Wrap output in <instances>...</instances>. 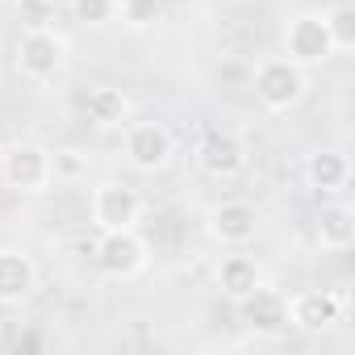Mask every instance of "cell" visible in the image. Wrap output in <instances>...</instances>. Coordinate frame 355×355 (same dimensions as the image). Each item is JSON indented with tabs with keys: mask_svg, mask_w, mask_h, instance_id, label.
Wrapping results in <instances>:
<instances>
[{
	"mask_svg": "<svg viewBox=\"0 0 355 355\" xmlns=\"http://www.w3.org/2000/svg\"><path fill=\"white\" fill-rule=\"evenodd\" d=\"M259 284V268L251 255H226L222 268H218V288L230 297V301H243L251 288Z\"/></svg>",
	"mask_w": 355,
	"mask_h": 355,
	"instance_id": "16",
	"label": "cell"
},
{
	"mask_svg": "<svg viewBox=\"0 0 355 355\" xmlns=\"http://www.w3.org/2000/svg\"><path fill=\"white\" fill-rule=\"evenodd\" d=\"M117 13H121L125 26L146 30V26L163 21V0H117Z\"/></svg>",
	"mask_w": 355,
	"mask_h": 355,
	"instance_id": "18",
	"label": "cell"
},
{
	"mask_svg": "<svg viewBox=\"0 0 355 355\" xmlns=\"http://www.w3.org/2000/svg\"><path fill=\"white\" fill-rule=\"evenodd\" d=\"M343 309H347V297H343V293L305 288V293L288 297V326H297V330H305V334H322V330H330L334 322H343Z\"/></svg>",
	"mask_w": 355,
	"mask_h": 355,
	"instance_id": "7",
	"label": "cell"
},
{
	"mask_svg": "<svg viewBox=\"0 0 355 355\" xmlns=\"http://www.w3.org/2000/svg\"><path fill=\"white\" fill-rule=\"evenodd\" d=\"M351 180V159L343 150H313L305 159V184L318 193H343Z\"/></svg>",
	"mask_w": 355,
	"mask_h": 355,
	"instance_id": "13",
	"label": "cell"
},
{
	"mask_svg": "<svg viewBox=\"0 0 355 355\" xmlns=\"http://www.w3.org/2000/svg\"><path fill=\"white\" fill-rule=\"evenodd\" d=\"M205 226H209L214 243H222V247H247L259 234V214L247 201H222V205L209 209Z\"/></svg>",
	"mask_w": 355,
	"mask_h": 355,
	"instance_id": "10",
	"label": "cell"
},
{
	"mask_svg": "<svg viewBox=\"0 0 355 355\" xmlns=\"http://www.w3.org/2000/svg\"><path fill=\"white\" fill-rule=\"evenodd\" d=\"M67 67V42L51 26H26L17 38V71L30 84H51Z\"/></svg>",
	"mask_w": 355,
	"mask_h": 355,
	"instance_id": "2",
	"label": "cell"
},
{
	"mask_svg": "<svg viewBox=\"0 0 355 355\" xmlns=\"http://www.w3.org/2000/svg\"><path fill=\"white\" fill-rule=\"evenodd\" d=\"M175 155V138L163 121H134L125 130V163L142 175H155L171 163Z\"/></svg>",
	"mask_w": 355,
	"mask_h": 355,
	"instance_id": "5",
	"label": "cell"
},
{
	"mask_svg": "<svg viewBox=\"0 0 355 355\" xmlns=\"http://www.w3.org/2000/svg\"><path fill=\"white\" fill-rule=\"evenodd\" d=\"M322 21H326V34H330V42H334V55L355 46V9H351V5H330V9L322 13Z\"/></svg>",
	"mask_w": 355,
	"mask_h": 355,
	"instance_id": "17",
	"label": "cell"
},
{
	"mask_svg": "<svg viewBox=\"0 0 355 355\" xmlns=\"http://www.w3.org/2000/svg\"><path fill=\"white\" fill-rule=\"evenodd\" d=\"M84 117H88L96 130H117V125H125V117H130V96H125L121 88H113V84H96V88L84 96Z\"/></svg>",
	"mask_w": 355,
	"mask_h": 355,
	"instance_id": "14",
	"label": "cell"
},
{
	"mask_svg": "<svg viewBox=\"0 0 355 355\" xmlns=\"http://www.w3.org/2000/svg\"><path fill=\"white\" fill-rule=\"evenodd\" d=\"M0 180H5L13 193L38 197L51 189L55 167H51V150L42 142H13L0 150Z\"/></svg>",
	"mask_w": 355,
	"mask_h": 355,
	"instance_id": "1",
	"label": "cell"
},
{
	"mask_svg": "<svg viewBox=\"0 0 355 355\" xmlns=\"http://www.w3.org/2000/svg\"><path fill=\"white\" fill-rule=\"evenodd\" d=\"M239 309H243V322H247L255 334H280V330L288 326V297H284L280 288H268L263 280L239 301Z\"/></svg>",
	"mask_w": 355,
	"mask_h": 355,
	"instance_id": "11",
	"label": "cell"
},
{
	"mask_svg": "<svg viewBox=\"0 0 355 355\" xmlns=\"http://www.w3.org/2000/svg\"><path fill=\"white\" fill-rule=\"evenodd\" d=\"M92 259L105 276L113 280H134L146 268V239L130 226V230H105L101 243L92 247Z\"/></svg>",
	"mask_w": 355,
	"mask_h": 355,
	"instance_id": "4",
	"label": "cell"
},
{
	"mask_svg": "<svg viewBox=\"0 0 355 355\" xmlns=\"http://www.w3.org/2000/svg\"><path fill=\"white\" fill-rule=\"evenodd\" d=\"M255 96L268 113H288L305 96V67L293 59H263L255 71Z\"/></svg>",
	"mask_w": 355,
	"mask_h": 355,
	"instance_id": "3",
	"label": "cell"
},
{
	"mask_svg": "<svg viewBox=\"0 0 355 355\" xmlns=\"http://www.w3.org/2000/svg\"><path fill=\"white\" fill-rule=\"evenodd\" d=\"M284 55L297 67H318V63H326L334 55V42L326 34L322 13H301V17L288 21V30H284Z\"/></svg>",
	"mask_w": 355,
	"mask_h": 355,
	"instance_id": "6",
	"label": "cell"
},
{
	"mask_svg": "<svg viewBox=\"0 0 355 355\" xmlns=\"http://www.w3.org/2000/svg\"><path fill=\"white\" fill-rule=\"evenodd\" d=\"M197 167L214 180H234V175L247 167V146L239 134L230 130H209L201 142H197Z\"/></svg>",
	"mask_w": 355,
	"mask_h": 355,
	"instance_id": "9",
	"label": "cell"
},
{
	"mask_svg": "<svg viewBox=\"0 0 355 355\" xmlns=\"http://www.w3.org/2000/svg\"><path fill=\"white\" fill-rule=\"evenodd\" d=\"M318 243H322V251H351V243H355V209L351 205H343V201H330V205H322V214H318Z\"/></svg>",
	"mask_w": 355,
	"mask_h": 355,
	"instance_id": "15",
	"label": "cell"
},
{
	"mask_svg": "<svg viewBox=\"0 0 355 355\" xmlns=\"http://www.w3.org/2000/svg\"><path fill=\"white\" fill-rule=\"evenodd\" d=\"M38 288V268L21 251H0V305H21Z\"/></svg>",
	"mask_w": 355,
	"mask_h": 355,
	"instance_id": "12",
	"label": "cell"
},
{
	"mask_svg": "<svg viewBox=\"0 0 355 355\" xmlns=\"http://www.w3.org/2000/svg\"><path fill=\"white\" fill-rule=\"evenodd\" d=\"M51 167H55V180L59 175H67V180H76V175L88 167L80 150H51Z\"/></svg>",
	"mask_w": 355,
	"mask_h": 355,
	"instance_id": "20",
	"label": "cell"
},
{
	"mask_svg": "<svg viewBox=\"0 0 355 355\" xmlns=\"http://www.w3.org/2000/svg\"><path fill=\"white\" fill-rule=\"evenodd\" d=\"M0 150H5V146H0Z\"/></svg>",
	"mask_w": 355,
	"mask_h": 355,
	"instance_id": "21",
	"label": "cell"
},
{
	"mask_svg": "<svg viewBox=\"0 0 355 355\" xmlns=\"http://www.w3.org/2000/svg\"><path fill=\"white\" fill-rule=\"evenodd\" d=\"M71 13L84 26H109L117 17V0H71Z\"/></svg>",
	"mask_w": 355,
	"mask_h": 355,
	"instance_id": "19",
	"label": "cell"
},
{
	"mask_svg": "<svg viewBox=\"0 0 355 355\" xmlns=\"http://www.w3.org/2000/svg\"><path fill=\"white\" fill-rule=\"evenodd\" d=\"M138 218H142V197L130 184L109 180L92 193V222L101 234L105 230H130V226H138Z\"/></svg>",
	"mask_w": 355,
	"mask_h": 355,
	"instance_id": "8",
	"label": "cell"
}]
</instances>
